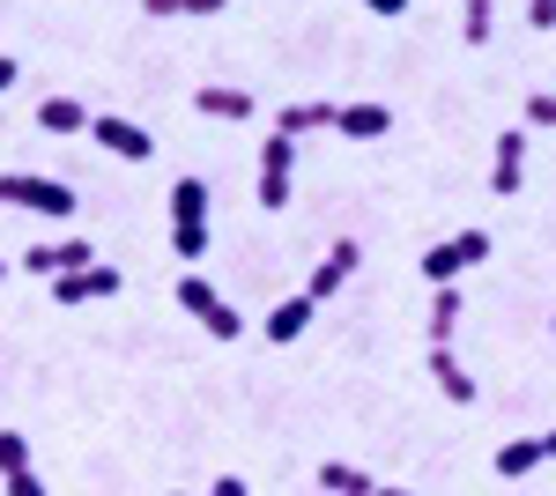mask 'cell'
<instances>
[{
  "label": "cell",
  "mask_w": 556,
  "mask_h": 496,
  "mask_svg": "<svg viewBox=\"0 0 556 496\" xmlns=\"http://www.w3.org/2000/svg\"><path fill=\"white\" fill-rule=\"evenodd\" d=\"M334 126H342L349 141H379L386 126H393V112H386V104H342V112H334Z\"/></svg>",
  "instance_id": "e0dca14e"
},
{
  "label": "cell",
  "mask_w": 556,
  "mask_h": 496,
  "mask_svg": "<svg viewBox=\"0 0 556 496\" xmlns=\"http://www.w3.org/2000/svg\"><path fill=\"white\" fill-rule=\"evenodd\" d=\"M334 112H342V104H327V97H312V104H282L275 133H290V141H298V133H319V126H334Z\"/></svg>",
  "instance_id": "9a60e30c"
},
{
  "label": "cell",
  "mask_w": 556,
  "mask_h": 496,
  "mask_svg": "<svg viewBox=\"0 0 556 496\" xmlns=\"http://www.w3.org/2000/svg\"><path fill=\"white\" fill-rule=\"evenodd\" d=\"M208 496H253V489H245L238 474H215V489H208Z\"/></svg>",
  "instance_id": "4316f807"
},
{
  "label": "cell",
  "mask_w": 556,
  "mask_h": 496,
  "mask_svg": "<svg viewBox=\"0 0 556 496\" xmlns=\"http://www.w3.org/2000/svg\"><path fill=\"white\" fill-rule=\"evenodd\" d=\"M193 104H201V112H208V119H253V97H245V89H230V82H201L193 89Z\"/></svg>",
  "instance_id": "5bb4252c"
},
{
  "label": "cell",
  "mask_w": 556,
  "mask_h": 496,
  "mask_svg": "<svg viewBox=\"0 0 556 496\" xmlns=\"http://www.w3.org/2000/svg\"><path fill=\"white\" fill-rule=\"evenodd\" d=\"M178 311H193V319H201V327H208L215 341H238V333H245L238 304L215 290V282H201V275H178Z\"/></svg>",
  "instance_id": "5b68a950"
},
{
  "label": "cell",
  "mask_w": 556,
  "mask_h": 496,
  "mask_svg": "<svg viewBox=\"0 0 556 496\" xmlns=\"http://www.w3.org/2000/svg\"><path fill=\"white\" fill-rule=\"evenodd\" d=\"M319 489L327 496H379V482H371L364 467H349V459H327V467H319Z\"/></svg>",
  "instance_id": "ac0fdd59"
},
{
  "label": "cell",
  "mask_w": 556,
  "mask_h": 496,
  "mask_svg": "<svg viewBox=\"0 0 556 496\" xmlns=\"http://www.w3.org/2000/svg\"><path fill=\"white\" fill-rule=\"evenodd\" d=\"M549 333H556V319H549Z\"/></svg>",
  "instance_id": "4dcf8cb0"
},
{
  "label": "cell",
  "mask_w": 556,
  "mask_h": 496,
  "mask_svg": "<svg viewBox=\"0 0 556 496\" xmlns=\"http://www.w3.org/2000/svg\"><path fill=\"white\" fill-rule=\"evenodd\" d=\"M0 496H45V482L23 467V474H8V482H0Z\"/></svg>",
  "instance_id": "cb8c5ba5"
},
{
  "label": "cell",
  "mask_w": 556,
  "mask_h": 496,
  "mask_svg": "<svg viewBox=\"0 0 556 496\" xmlns=\"http://www.w3.org/2000/svg\"><path fill=\"white\" fill-rule=\"evenodd\" d=\"M460 319H468V296H460V282H445V290L430 296V348H453Z\"/></svg>",
  "instance_id": "8fae6325"
},
{
  "label": "cell",
  "mask_w": 556,
  "mask_h": 496,
  "mask_svg": "<svg viewBox=\"0 0 556 496\" xmlns=\"http://www.w3.org/2000/svg\"><path fill=\"white\" fill-rule=\"evenodd\" d=\"M482 259H490V230H460V238H438L416 267H424L430 290H445V282H460L468 267H482Z\"/></svg>",
  "instance_id": "277c9868"
},
{
  "label": "cell",
  "mask_w": 556,
  "mask_h": 496,
  "mask_svg": "<svg viewBox=\"0 0 556 496\" xmlns=\"http://www.w3.org/2000/svg\"><path fill=\"white\" fill-rule=\"evenodd\" d=\"M460 38H468V44L490 38V0H468V15H460Z\"/></svg>",
  "instance_id": "7402d4cb"
},
{
  "label": "cell",
  "mask_w": 556,
  "mask_h": 496,
  "mask_svg": "<svg viewBox=\"0 0 556 496\" xmlns=\"http://www.w3.org/2000/svg\"><path fill=\"white\" fill-rule=\"evenodd\" d=\"M542 437H513V445H497V474H505V482H519V474H534V467H542Z\"/></svg>",
  "instance_id": "d6986e66"
},
{
  "label": "cell",
  "mask_w": 556,
  "mask_h": 496,
  "mask_svg": "<svg viewBox=\"0 0 556 496\" xmlns=\"http://www.w3.org/2000/svg\"><path fill=\"white\" fill-rule=\"evenodd\" d=\"M356 8H371V15H386V23H393V15H408V0H356Z\"/></svg>",
  "instance_id": "484cf974"
},
{
  "label": "cell",
  "mask_w": 556,
  "mask_h": 496,
  "mask_svg": "<svg viewBox=\"0 0 556 496\" xmlns=\"http://www.w3.org/2000/svg\"><path fill=\"white\" fill-rule=\"evenodd\" d=\"M164 201H172V252L178 259H201L208 252V186L201 178H178Z\"/></svg>",
  "instance_id": "7a4b0ae2"
},
{
  "label": "cell",
  "mask_w": 556,
  "mask_h": 496,
  "mask_svg": "<svg viewBox=\"0 0 556 496\" xmlns=\"http://www.w3.org/2000/svg\"><path fill=\"white\" fill-rule=\"evenodd\" d=\"M0 201L30 207V215H52V222H67V215L83 207L67 178H45V170H0Z\"/></svg>",
  "instance_id": "6da1fadb"
},
{
  "label": "cell",
  "mask_w": 556,
  "mask_h": 496,
  "mask_svg": "<svg viewBox=\"0 0 556 496\" xmlns=\"http://www.w3.org/2000/svg\"><path fill=\"white\" fill-rule=\"evenodd\" d=\"M119 267H104V259H89V267H75V275H52V296L60 304H104V296H119Z\"/></svg>",
  "instance_id": "52a82bcc"
},
{
  "label": "cell",
  "mask_w": 556,
  "mask_h": 496,
  "mask_svg": "<svg viewBox=\"0 0 556 496\" xmlns=\"http://www.w3.org/2000/svg\"><path fill=\"white\" fill-rule=\"evenodd\" d=\"M527 126H549L556 133V89H534V97H527Z\"/></svg>",
  "instance_id": "603a6c76"
},
{
  "label": "cell",
  "mask_w": 556,
  "mask_h": 496,
  "mask_svg": "<svg viewBox=\"0 0 556 496\" xmlns=\"http://www.w3.org/2000/svg\"><path fill=\"white\" fill-rule=\"evenodd\" d=\"M527 23L534 30H556V0H527Z\"/></svg>",
  "instance_id": "d4e9b609"
},
{
  "label": "cell",
  "mask_w": 556,
  "mask_h": 496,
  "mask_svg": "<svg viewBox=\"0 0 556 496\" xmlns=\"http://www.w3.org/2000/svg\"><path fill=\"white\" fill-rule=\"evenodd\" d=\"M0 275H8V267H0Z\"/></svg>",
  "instance_id": "1f68e13d"
},
{
  "label": "cell",
  "mask_w": 556,
  "mask_h": 496,
  "mask_svg": "<svg viewBox=\"0 0 556 496\" xmlns=\"http://www.w3.org/2000/svg\"><path fill=\"white\" fill-rule=\"evenodd\" d=\"M23 467H30V437H23V430H0V482L23 474Z\"/></svg>",
  "instance_id": "44dd1931"
},
{
  "label": "cell",
  "mask_w": 556,
  "mask_h": 496,
  "mask_svg": "<svg viewBox=\"0 0 556 496\" xmlns=\"http://www.w3.org/2000/svg\"><path fill=\"white\" fill-rule=\"evenodd\" d=\"M89 141H97V149H112V156H127V164H149V156H156V133H149V126H134V119H119V112L89 119Z\"/></svg>",
  "instance_id": "8992f818"
},
{
  "label": "cell",
  "mask_w": 556,
  "mask_h": 496,
  "mask_svg": "<svg viewBox=\"0 0 556 496\" xmlns=\"http://www.w3.org/2000/svg\"><path fill=\"white\" fill-rule=\"evenodd\" d=\"M542 453H549V459H556V430H549V437H542Z\"/></svg>",
  "instance_id": "f546056e"
},
{
  "label": "cell",
  "mask_w": 556,
  "mask_h": 496,
  "mask_svg": "<svg viewBox=\"0 0 556 496\" xmlns=\"http://www.w3.org/2000/svg\"><path fill=\"white\" fill-rule=\"evenodd\" d=\"M38 126H45V133H89V112L67 97V89H52V97L38 104Z\"/></svg>",
  "instance_id": "2e32d148"
},
{
  "label": "cell",
  "mask_w": 556,
  "mask_h": 496,
  "mask_svg": "<svg viewBox=\"0 0 556 496\" xmlns=\"http://www.w3.org/2000/svg\"><path fill=\"white\" fill-rule=\"evenodd\" d=\"M8 82H15V60H8V52H0V97H8Z\"/></svg>",
  "instance_id": "83f0119b"
},
{
  "label": "cell",
  "mask_w": 556,
  "mask_h": 496,
  "mask_svg": "<svg viewBox=\"0 0 556 496\" xmlns=\"http://www.w3.org/2000/svg\"><path fill=\"white\" fill-rule=\"evenodd\" d=\"M379 496H416V489H401V482H379Z\"/></svg>",
  "instance_id": "f1b7e54d"
},
{
  "label": "cell",
  "mask_w": 556,
  "mask_h": 496,
  "mask_svg": "<svg viewBox=\"0 0 556 496\" xmlns=\"http://www.w3.org/2000/svg\"><path fill=\"white\" fill-rule=\"evenodd\" d=\"M312 311H319V304L298 290V296H282V304H275V311L260 319V333H267V341H298V333L312 327Z\"/></svg>",
  "instance_id": "4fadbf2b"
},
{
  "label": "cell",
  "mask_w": 556,
  "mask_h": 496,
  "mask_svg": "<svg viewBox=\"0 0 556 496\" xmlns=\"http://www.w3.org/2000/svg\"><path fill=\"white\" fill-rule=\"evenodd\" d=\"M356 267H364V245H356V238H334V245H327V259L312 267V282H304V296H312V304L342 296V282L356 275Z\"/></svg>",
  "instance_id": "ba28073f"
},
{
  "label": "cell",
  "mask_w": 556,
  "mask_h": 496,
  "mask_svg": "<svg viewBox=\"0 0 556 496\" xmlns=\"http://www.w3.org/2000/svg\"><path fill=\"white\" fill-rule=\"evenodd\" d=\"M290 201H298V141L290 133H267L260 141V207L282 215Z\"/></svg>",
  "instance_id": "3957f363"
},
{
  "label": "cell",
  "mask_w": 556,
  "mask_h": 496,
  "mask_svg": "<svg viewBox=\"0 0 556 496\" xmlns=\"http://www.w3.org/2000/svg\"><path fill=\"white\" fill-rule=\"evenodd\" d=\"M230 0H141V15H156V23H178V15H223Z\"/></svg>",
  "instance_id": "ffe728a7"
},
{
  "label": "cell",
  "mask_w": 556,
  "mask_h": 496,
  "mask_svg": "<svg viewBox=\"0 0 556 496\" xmlns=\"http://www.w3.org/2000/svg\"><path fill=\"white\" fill-rule=\"evenodd\" d=\"M527 149H534V141H527V126L497 133V156H490V193H497V201H513L519 186H527Z\"/></svg>",
  "instance_id": "30bf717a"
},
{
  "label": "cell",
  "mask_w": 556,
  "mask_h": 496,
  "mask_svg": "<svg viewBox=\"0 0 556 496\" xmlns=\"http://www.w3.org/2000/svg\"><path fill=\"white\" fill-rule=\"evenodd\" d=\"M89 259H97L89 238H45V245L23 252V275H45V282H52V275H75V267H89Z\"/></svg>",
  "instance_id": "9c48e42d"
},
{
  "label": "cell",
  "mask_w": 556,
  "mask_h": 496,
  "mask_svg": "<svg viewBox=\"0 0 556 496\" xmlns=\"http://www.w3.org/2000/svg\"><path fill=\"white\" fill-rule=\"evenodd\" d=\"M430 378H438V393H445L453 408H475V371L453 356V348H430Z\"/></svg>",
  "instance_id": "7c38bea8"
}]
</instances>
